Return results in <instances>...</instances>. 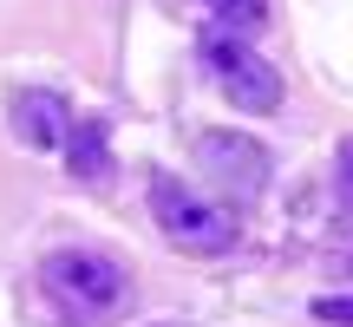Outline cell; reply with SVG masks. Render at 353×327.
Listing matches in <instances>:
<instances>
[{
	"instance_id": "1",
	"label": "cell",
	"mask_w": 353,
	"mask_h": 327,
	"mask_svg": "<svg viewBox=\"0 0 353 327\" xmlns=\"http://www.w3.org/2000/svg\"><path fill=\"white\" fill-rule=\"evenodd\" d=\"M39 288L72 321H105V315H118V308H131V275L99 249H52L46 262H39Z\"/></svg>"
},
{
	"instance_id": "9",
	"label": "cell",
	"mask_w": 353,
	"mask_h": 327,
	"mask_svg": "<svg viewBox=\"0 0 353 327\" xmlns=\"http://www.w3.org/2000/svg\"><path fill=\"white\" fill-rule=\"evenodd\" d=\"M334 184H341V210L353 216V138L341 144V170H334Z\"/></svg>"
},
{
	"instance_id": "8",
	"label": "cell",
	"mask_w": 353,
	"mask_h": 327,
	"mask_svg": "<svg viewBox=\"0 0 353 327\" xmlns=\"http://www.w3.org/2000/svg\"><path fill=\"white\" fill-rule=\"evenodd\" d=\"M314 321L321 327H353V295H321V301H314Z\"/></svg>"
},
{
	"instance_id": "4",
	"label": "cell",
	"mask_w": 353,
	"mask_h": 327,
	"mask_svg": "<svg viewBox=\"0 0 353 327\" xmlns=\"http://www.w3.org/2000/svg\"><path fill=\"white\" fill-rule=\"evenodd\" d=\"M7 125H13V138L33 144V151H59L65 131H72V112H65L59 92L26 86V92H13V99H7Z\"/></svg>"
},
{
	"instance_id": "3",
	"label": "cell",
	"mask_w": 353,
	"mask_h": 327,
	"mask_svg": "<svg viewBox=\"0 0 353 327\" xmlns=\"http://www.w3.org/2000/svg\"><path fill=\"white\" fill-rule=\"evenodd\" d=\"M203 66H210V79L223 86V99L242 105V112H255V118L281 112V99H288V86H281L275 66H268L255 46L229 39V33H210V39H203Z\"/></svg>"
},
{
	"instance_id": "6",
	"label": "cell",
	"mask_w": 353,
	"mask_h": 327,
	"mask_svg": "<svg viewBox=\"0 0 353 327\" xmlns=\"http://www.w3.org/2000/svg\"><path fill=\"white\" fill-rule=\"evenodd\" d=\"M65 164H72V177H99L105 170V125L99 118H85V125L65 131Z\"/></svg>"
},
{
	"instance_id": "5",
	"label": "cell",
	"mask_w": 353,
	"mask_h": 327,
	"mask_svg": "<svg viewBox=\"0 0 353 327\" xmlns=\"http://www.w3.org/2000/svg\"><path fill=\"white\" fill-rule=\"evenodd\" d=\"M203 170L223 184V197H249V190H262L268 157H262V144H249V138H223V131H210V138H203Z\"/></svg>"
},
{
	"instance_id": "7",
	"label": "cell",
	"mask_w": 353,
	"mask_h": 327,
	"mask_svg": "<svg viewBox=\"0 0 353 327\" xmlns=\"http://www.w3.org/2000/svg\"><path fill=\"white\" fill-rule=\"evenodd\" d=\"M223 26H262L268 20V0H203Z\"/></svg>"
},
{
	"instance_id": "2",
	"label": "cell",
	"mask_w": 353,
	"mask_h": 327,
	"mask_svg": "<svg viewBox=\"0 0 353 327\" xmlns=\"http://www.w3.org/2000/svg\"><path fill=\"white\" fill-rule=\"evenodd\" d=\"M151 216H157V229L176 242L183 255H223V249H236V216L223 210L216 197H196L190 184H176V177L157 170L151 177Z\"/></svg>"
}]
</instances>
